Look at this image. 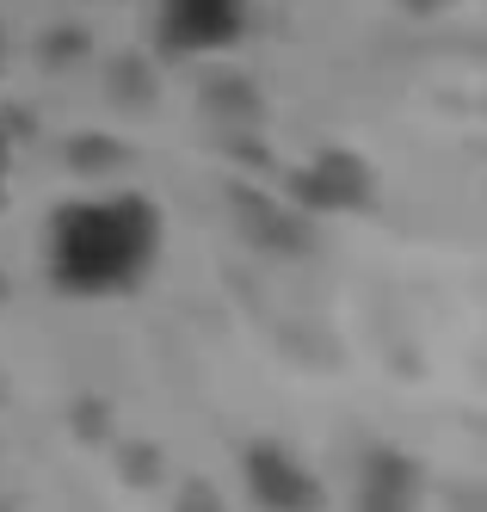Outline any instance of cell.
I'll return each mask as SVG.
<instances>
[{
    "instance_id": "5b68a950",
    "label": "cell",
    "mask_w": 487,
    "mask_h": 512,
    "mask_svg": "<svg viewBox=\"0 0 487 512\" xmlns=\"http://www.w3.org/2000/svg\"><path fill=\"white\" fill-rule=\"evenodd\" d=\"M414 494H420L414 463L395 457V451H377V457H370V469H364V500H358V512H414Z\"/></svg>"
},
{
    "instance_id": "277c9868",
    "label": "cell",
    "mask_w": 487,
    "mask_h": 512,
    "mask_svg": "<svg viewBox=\"0 0 487 512\" xmlns=\"http://www.w3.org/2000/svg\"><path fill=\"white\" fill-rule=\"evenodd\" d=\"M296 198L315 210H364L377 186H370V167L358 155H321L315 167L296 173Z\"/></svg>"
},
{
    "instance_id": "7a4b0ae2",
    "label": "cell",
    "mask_w": 487,
    "mask_h": 512,
    "mask_svg": "<svg viewBox=\"0 0 487 512\" xmlns=\"http://www.w3.org/2000/svg\"><path fill=\"white\" fill-rule=\"evenodd\" d=\"M247 494L266 512H321V482L309 463L284 445H253L247 451Z\"/></svg>"
},
{
    "instance_id": "3957f363",
    "label": "cell",
    "mask_w": 487,
    "mask_h": 512,
    "mask_svg": "<svg viewBox=\"0 0 487 512\" xmlns=\"http://www.w3.org/2000/svg\"><path fill=\"white\" fill-rule=\"evenodd\" d=\"M161 31L173 50H222L247 31V0H161Z\"/></svg>"
},
{
    "instance_id": "6da1fadb",
    "label": "cell",
    "mask_w": 487,
    "mask_h": 512,
    "mask_svg": "<svg viewBox=\"0 0 487 512\" xmlns=\"http://www.w3.org/2000/svg\"><path fill=\"white\" fill-rule=\"evenodd\" d=\"M155 253H161V210L136 192L62 204L50 223V278L68 297L130 290L155 266Z\"/></svg>"
}]
</instances>
